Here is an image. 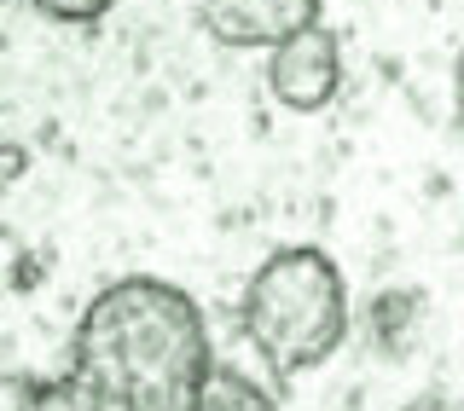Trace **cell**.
Returning a JSON list of instances; mask_svg holds the SVG:
<instances>
[{
  "label": "cell",
  "mask_w": 464,
  "mask_h": 411,
  "mask_svg": "<svg viewBox=\"0 0 464 411\" xmlns=\"http://www.w3.org/2000/svg\"><path fill=\"white\" fill-rule=\"evenodd\" d=\"M215 365L209 319L192 290L128 272L87 296L64 371L122 411H198Z\"/></svg>",
  "instance_id": "cell-1"
},
{
  "label": "cell",
  "mask_w": 464,
  "mask_h": 411,
  "mask_svg": "<svg viewBox=\"0 0 464 411\" xmlns=\"http://www.w3.org/2000/svg\"><path fill=\"white\" fill-rule=\"evenodd\" d=\"M232 325L244 348H256L273 388L319 371L348 342V278L319 244H285L256 261L232 301Z\"/></svg>",
  "instance_id": "cell-2"
},
{
  "label": "cell",
  "mask_w": 464,
  "mask_h": 411,
  "mask_svg": "<svg viewBox=\"0 0 464 411\" xmlns=\"http://www.w3.org/2000/svg\"><path fill=\"white\" fill-rule=\"evenodd\" d=\"M261 81H267V93L296 116L325 110L331 99L343 93V41H337V29L314 24V29H302V35H290L285 47H273Z\"/></svg>",
  "instance_id": "cell-3"
},
{
  "label": "cell",
  "mask_w": 464,
  "mask_h": 411,
  "mask_svg": "<svg viewBox=\"0 0 464 411\" xmlns=\"http://www.w3.org/2000/svg\"><path fill=\"white\" fill-rule=\"evenodd\" d=\"M203 24L232 53H273L290 35L325 24V0H203Z\"/></svg>",
  "instance_id": "cell-4"
},
{
  "label": "cell",
  "mask_w": 464,
  "mask_h": 411,
  "mask_svg": "<svg viewBox=\"0 0 464 411\" xmlns=\"http://www.w3.org/2000/svg\"><path fill=\"white\" fill-rule=\"evenodd\" d=\"M6 411H122V406H111L105 394H93L76 371H58V377L18 371L6 383Z\"/></svg>",
  "instance_id": "cell-5"
},
{
  "label": "cell",
  "mask_w": 464,
  "mask_h": 411,
  "mask_svg": "<svg viewBox=\"0 0 464 411\" xmlns=\"http://www.w3.org/2000/svg\"><path fill=\"white\" fill-rule=\"evenodd\" d=\"M198 411H279V394L273 383H256V377H244L238 365H215L209 371V388H203Z\"/></svg>",
  "instance_id": "cell-6"
},
{
  "label": "cell",
  "mask_w": 464,
  "mask_h": 411,
  "mask_svg": "<svg viewBox=\"0 0 464 411\" xmlns=\"http://www.w3.org/2000/svg\"><path fill=\"white\" fill-rule=\"evenodd\" d=\"M29 6L41 12L47 24H64V29H93V24H105L122 0H29Z\"/></svg>",
  "instance_id": "cell-7"
},
{
  "label": "cell",
  "mask_w": 464,
  "mask_h": 411,
  "mask_svg": "<svg viewBox=\"0 0 464 411\" xmlns=\"http://www.w3.org/2000/svg\"><path fill=\"white\" fill-rule=\"evenodd\" d=\"M453 110H459V128H464V47L453 58Z\"/></svg>",
  "instance_id": "cell-8"
},
{
  "label": "cell",
  "mask_w": 464,
  "mask_h": 411,
  "mask_svg": "<svg viewBox=\"0 0 464 411\" xmlns=\"http://www.w3.org/2000/svg\"><path fill=\"white\" fill-rule=\"evenodd\" d=\"M424 411H441V406H424Z\"/></svg>",
  "instance_id": "cell-9"
}]
</instances>
